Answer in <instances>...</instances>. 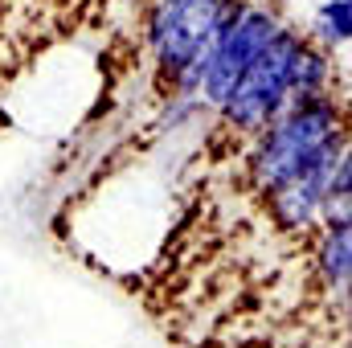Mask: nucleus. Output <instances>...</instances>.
I'll use <instances>...</instances> for the list:
<instances>
[{
  "mask_svg": "<svg viewBox=\"0 0 352 348\" xmlns=\"http://www.w3.org/2000/svg\"><path fill=\"white\" fill-rule=\"evenodd\" d=\"M332 131H344V107L328 90L311 98H291L287 111L263 131V144L254 152V184L270 193L295 173H303L311 152Z\"/></svg>",
  "mask_w": 352,
  "mask_h": 348,
  "instance_id": "f257e3e1",
  "label": "nucleus"
},
{
  "mask_svg": "<svg viewBox=\"0 0 352 348\" xmlns=\"http://www.w3.org/2000/svg\"><path fill=\"white\" fill-rule=\"evenodd\" d=\"M299 41H303V33L283 25L254 54V62L242 70V78L217 102V115L226 119V127H234L242 135H263L287 111V102H291L287 98V66H291V54L299 50Z\"/></svg>",
  "mask_w": 352,
  "mask_h": 348,
  "instance_id": "f03ea898",
  "label": "nucleus"
},
{
  "mask_svg": "<svg viewBox=\"0 0 352 348\" xmlns=\"http://www.w3.org/2000/svg\"><path fill=\"white\" fill-rule=\"evenodd\" d=\"M221 4L226 0H176L173 17L164 25V37L156 41L160 78L173 83L188 62H197V58H205L213 50V33H217Z\"/></svg>",
  "mask_w": 352,
  "mask_h": 348,
  "instance_id": "7ed1b4c3",
  "label": "nucleus"
},
{
  "mask_svg": "<svg viewBox=\"0 0 352 348\" xmlns=\"http://www.w3.org/2000/svg\"><path fill=\"white\" fill-rule=\"evenodd\" d=\"M332 83V50L316 45L307 33L299 41V50L291 54V66H287V98H311V94H324Z\"/></svg>",
  "mask_w": 352,
  "mask_h": 348,
  "instance_id": "20e7f679",
  "label": "nucleus"
},
{
  "mask_svg": "<svg viewBox=\"0 0 352 348\" xmlns=\"http://www.w3.org/2000/svg\"><path fill=\"white\" fill-rule=\"evenodd\" d=\"M324 226H328V230H324V246H320V270H324L328 291L344 295V291H349V259H352L349 217H328Z\"/></svg>",
  "mask_w": 352,
  "mask_h": 348,
  "instance_id": "39448f33",
  "label": "nucleus"
},
{
  "mask_svg": "<svg viewBox=\"0 0 352 348\" xmlns=\"http://www.w3.org/2000/svg\"><path fill=\"white\" fill-rule=\"evenodd\" d=\"M349 33H352V0H324L311 17V37L324 50H336V45H349Z\"/></svg>",
  "mask_w": 352,
  "mask_h": 348,
  "instance_id": "423d86ee",
  "label": "nucleus"
},
{
  "mask_svg": "<svg viewBox=\"0 0 352 348\" xmlns=\"http://www.w3.org/2000/svg\"><path fill=\"white\" fill-rule=\"evenodd\" d=\"M250 4H270V0H250Z\"/></svg>",
  "mask_w": 352,
  "mask_h": 348,
  "instance_id": "0eeeda50",
  "label": "nucleus"
},
{
  "mask_svg": "<svg viewBox=\"0 0 352 348\" xmlns=\"http://www.w3.org/2000/svg\"><path fill=\"white\" fill-rule=\"evenodd\" d=\"M168 4H176V0H168Z\"/></svg>",
  "mask_w": 352,
  "mask_h": 348,
  "instance_id": "6e6552de",
  "label": "nucleus"
}]
</instances>
